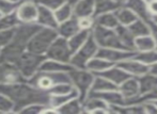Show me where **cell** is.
I'll return each mask as SVG.
<instances>
[{
  "label": "cell",
  "mask_w": 157,
  "mask_h": 114,
  "mask_svg": "<svg viewBox=\"0 0 157 114\" xmlns=\"http://www.w3.org/2000/svg\"><path fill=\"white\" fill-rule=\"evenodd\" d=\"M0 92L6 94L13 101L15 113H19L21 109L32 104L49 106V94L35 87L28 81L12 84H0Z\"/></svg>",
  "instance_id": "obj_1"
},
{
  "label": "cell",
  "mask_w": 157,
  "mask_h": 114,
  "mask_svg": "<svg viewBox=\"0 0 157 114\" xmlns=\"http://www.w3.org/2000/svg\"><path fill=\"white\" fill-rule=\"evenodd\" d=\"M57 36H58V34H57L56 29L41 27L29 39L26 49L30 52H33V53L44 56L50 44L55 41Z\"/></svg>",
  "instance_id": "obj_2"
},
{
  "label": "cell",
  "mask_w": 157,
  "mask_h": 114,
  "mask_svg": "<svg viewBox=\"0 0 157 114\" xmlns=\"http://www.w3.org/2000/svg\"><path fill=\"white\" fill-rule=\"evenodd\" d=\"M68 75L72 85L78 92V98L83 101L91 90L95 74L86 68H72Z\"/></svg>",
  "instance_id": "obj_3"
},
{
  "label": "cell",
  "mask_w": 157,
  "mask_h": 114,
  "mask_svg": "<svg viewBox=\"0 0 157 114\" xmlns=\"http://www.w3.org/2000/svg\"><path fill=\"white\" fill-rule=\"evenodd\" d=\"M28 82L34 85L35 87L45 91L48 93V90L55 84L63 82L71 83L68 72H56V73H45L37 71L31 78L28 79Z\"/></svg>",
  "instance_id": "obj_4"
},
{
  "label": "cell",
  "mask_w": 157,
  "mask_h": 114,
  "mask_svg": "<svg viewBox=\"0 0 157 114\" xmlns=\"http://www.w3.org/2000/svg\"><path fill=\"white\" fill-rule=\"evenodd\" d=\"M44 59H45L44 56L33 53V52H30L28 50H25L17 58V60L15 61V66L17 67V69L21 74V76L26 80H28L39 71L40 65L43 62Z\"/></svg>",
  "instance_id": "obj_5"
},
{
  "label": "cell",
  "mask_w": 157,
  "mask_h": 114,
  "mask_svg": "<svg viewBox=\"0 0 157 114\" xmlns=\"http://www.w3.org/2000/svg\"><path fill=\"white\" fill-rule=\"evenodd\" d=\"M98 48V45L94 41V39L92 38L91 34H90V36L83 43V45L73 53L72 58L70 60V64L74 68H86L87 63L93 57H95Z\"/></svg>",
  "instance_id": "obj_6"
},
{
  "label": "cell",
  "mask_w": 157,
  "mask_h": 114,
  "mask_svg": "<svg viewBox=\"0 0 157 114\" xmlns=\"http://www.w3.org/2000/svg\"><path fill=\"white\" fill-rule=\"evenodd\" d=\"M91 35L99 48L126 49L120 42L114 29H109V28H104L101 27V26L94 25L93 28L91 29Z\"/></svg>",
  "instance_id": "obj_7"
},
{
  "label": "cell",
  "mask_w": 157,
  "mask_h": 114,
  "mask_svg": "<svg viewBox=\"0 0 157 114\" xmlns=\"http://www.w3.org/2000/svg\"><path fill=\"white\" fill-rule=\"evenodd\" d=\"M73 56V52L71 51L70 46L67 44V39L57 36L55 41L50 44L47 51L45 52L44 57L50 60L59 61L62 63H70V60Z\"/></svg>",
  "instance_id": "obj_8"
},
{
  "label": "cell",
  "mask_w": 157,
  "mask_h": 114,
  "mask_svg": "<svg viewBox=\"0 0 157 114\" xmlns=\"http://www.w3.org/2000/svg\"><path fill=\"white\" fill-rule=\"evenodd\" d=\"M37 10L39 6L35 3L34 0H23L17 4L15 14L19 23L31 24L36 20Z\"/></svg>",
  "instance_id": "obj_9"
},
{
  "label": "cell",
  "mask_w": 157,
  "mask_h": 114,
  "mask_svg": "<svg viewBox=\"0 0 157 114\" xmlns=\"http://www.w3.org/2000/svg\"><path fill=\"white\" fill-rule=\"evenodd\" d=\"M136 50L118 49V48H98L95 56L105 59L113 64H117V63L124 61L126 59L132 58L136 54Z\"/></svg>",
  "instance_id": "obj_10"
},
{
  "label": "cell",
  "mask_w": 157,
  "mask_h": 114,
  "mask_svg": "<svg viewBox=\"0 0 157 114\" xmlns=\"http://www.w3.org/2000/svg\"><path fill=\"white\" fill-rule=\"evenodd\" d=\"M27 81L14 64L0 60V84H12V83Z\"/></svg>",
  "instance_id": "obj_11"
},
{
  "label": "cell",
  "mask_w": 157,
  "mask_h": 114,
  "mask_svg": "<svg viewBox=\"0 0 157 114\" xmlns=\"http://www.w3.org/2000/svg\"><path fill=\"white\" fill-rule=\"evenodd\" d=\"M118 90L125 99V104H135L139 97V82L137 77H129L118 86Z\"/></svg>",
  "instance_id": "obj_12"
},
{
  "label": "cell",
  "mask_w": 157,
  "mask_h": 114,
  "mask_svg": "<svg viewBox=\"0 0 157 114\" xmlns=\"http://www.w3.org/2000/svg\"><path fill=\"white\" fill-rule=\"evenodd\" d=\"M117 65L132 77H140L149 73V65L143 64L140 61L136 60L134 57L121 61V62L117 63Z\"/></svg>",
  "instance_id": "obj_13"
},
{
  "label": "cell",
  "mask_w": 157,
  "mask_h": 114,
  "mask_svg": "<svg viewBox=\"0 0 157 114\" xmlns=\"http://www.w3.org/2000/svg\"><path fill=\"white\" fill-rule=\"evenodd\" d=\"M83 112L87 113H109L110 107L106 104L101 98H97L95 96L88 95L87 98L82 101Z\"/></svg>",
  "instance_id": "obj_14"
},
{
  "label": "cell",
  "mask_w": 157,
  "mask_h": 114,
  "mask_svg": "<svg viewBox=\"0 0 157 114\" xmlns=\"http://www.w3.org/2000/svg\"><path fill=\"white\" fill-rule=\"evenodd\" d=\"M79 30H80V27H79L78 18L75 17L74 15L67 20H64L62 23L58 24V27L56 28L58 36H61V38L66 39L73 36L75 33H77Z\"/></svg>",
  "instance_id": "obj_15"
},
{
  "label": "cell",
  "mask_w": 157,
  "mask_h": 114,
  "mask_svg": "<svg viewBox=\"0 0 157 114\" xmlns=\"http://www.w3.org/2000/svg\"><path fill=\"white\" fill-rule=\"evenodd\" d=\"M95 75H99L104 78L108 79L109 81H111L112 83H114L116 85H120L122 82H124L126 79H128L129 77H132L130 75H128L125 71H123L121 67H119L117 64L110 66L109 68L105 69V71L101 72V73H97Z\"/></svg>",
  "instance_id": "obj_16"
},
{
  "label": "cell",
  "mask_w": 157,
  "mask_h": 114,
  "mask_svg": "<svg viewBox=\"0 0 157 114\" xmlns=\"http://www.w3.org/2000/svg\"><path fill=\"white\" fill-rule=\"evenodd\" d=\"M88 95L101 98V100H104L109 106L125 105V99L122 96V94L119 92V90H111V91H103V92H89Z\"/></svg>",
  "instance_id": "obj_17"
},
{
  "label": "cell",
  "mask_w": 157,
  "mask_h": 114,
  "mask_svg": "<svg viewBox=\"0 0 157 114\" xmlns=\"http://www.w3.org/2000/svg\"><path fill=\"white\" fill-rule=\"evenodd\" d=\"M35 23L43 28H52V29H56L58 27V21H57L56 17H55L54 11L46 9L44 6H39V10H37V16Z\"/></svg>",
  "instance_id": "obj_18"
},
{
  "label": "cell",
  "mask_w": 157,
  "mask_h": 114,
  "mask_svg": "<svg viewBox=\"0 0 157 114\" xmlns=\"http://www.w3.org/2000/svg\"><path fill=\"white\" fill-rule=\"evenodd\" d=\"M95 0H78L73 4V15L77 18L93 17Z\"/></svg>",
  "instance_id": "obj_19"
},
{
  "label": "cell",
  "mask_w": 157,
  "mask_h": 114,
  "mask_svg": "<svg viewBox=\"0 0 157 114\" xmlns=\"http://www.w3.org/2000/svg\"><path fill=\"white\" fill-rule=\"evenodd\" d=\"M123 6L129 9L139 18L143 19V20L147 21L151 19V15L147 10V3L144 0H124Z\"/></svg>",
  "instance_id": "obj_20"
},
{
  "label": "cell",
  "mask_w": 157,
  "mask_h": 114,
  "mask_svg": "<svg viewBox=\"0 0 157 114\" xmlns=\"http://www.w3.org/2000/svg\"><path fill=\"white\" fill-rule=\"evenodd\" d=\"M72 68H74V67L70 63H62L59 61L45 58L40 65L39 71L45 72V73H56V72H70Z\"/></svg>",
  "instance_id": "obj_21"
},
{
  "label": "cell",
  "mask_w": 157,
  "mask_h": 114,
  "mask_svg": "<svg viewBox=\"0 0 157 114\" xmlns=\"http://www.w3.org/2000/svg\"><path fill=\"white\" fill-rule=\"evenodd\" d=\"M124 0H95L94 16L106 12H114L119 8L123 6Z\"/></svg>",
  "instance_id": "obj_22"
},
{
  "label": "cell",
  "mask_w": 157,
  "mask_h": 114,
  "mask_svg": "<svg viewBox=\"0 0 157 114\" xmlns=\"http://www.w3.org/2000/svg\"><path fill=\"white\" fill-rule=\"evenodd\" d=\"M137 78H138V82H139V97L147 95V93H150L157 85V77L150 73L140 77H137ZM136 100H135V102H136Z\"/></svg>",
  "instance_id": "obj_23"
},
{
  "label": "cell",
  "mask_w": 157,
  "mask_h": 114,
  "mask_svg": "<svg viewBox=\"0 0 157 114\" xmlns=\"http://www.w3.org/2000/svg\"><path fill=\"white\" fill-rule=\"evenodd\" d=\"M56 113L61 114H78L83 113L82 101L78 97H74L56 109Z\"/></svg>",
  "instance_id": "obj_24"
},
{
  "label": "cell",
  "mask_w": 157,
  "mask_h": 114,
  "mask_svg": "<svg viewBox=\"0 0 157 114\" xmlns=\"http://www.w3.org/2000/svg\"><path fill=\"white\" fill-rule=\"evenodd\" d=\"M94 25L101 26L104 28H109V29H114L120 24H119L114 12H106L94 16Z\"/></svg>",
  "instance_id": "obj_25"
},
{
  "label": "cell",
  "mask_w": 157,
  "mask_h": 114,
  "mask_svg": "<svg viewBox=\"0 0 157 114\" xmlns=\"http://www.w3.org/2000/svg\"><path fill=\"white\" fill-rule=\"evenodd\" d=\"M114 31H116L120 42L122 43V45L124 46L126 49L135 50V47H134L135 38L132 35V33L129 32V30H128V28L126 27V26L118 25L114 28Z\"/></svg>",
  "instance_id": "obj_26"
},
{
  "label": "cell",
  "mask_w": 157,
  "mask_h": 114,
  "mask_svg": "<svg viewBox=\"0 0 157 114\" xmlns=\"http://www.w3.org/2000/svg\"><path fill=\"white\" fill-rule=\"evenodd\" d=\"M127 28L134 38H139V36L150 35L151 34L147 21L143 20L141 18H137L134 23H132L129 26H127Z\"/></svg>",
  "instance_id": "obj_27"
},
{
  "label": "cell",
  "mask_w": 157,
  "mask_h": 114,
  "mask_svg": "<svg viewBox=\"0 0 157 114\" xmlns=\"http://www.w3.org/2000/svg\"><path fill=\"white\" fill-rule=\"evenodd\" d=\"M90 34H91V30L80 29L77 33H75L73 36L67 39V44H68V46H70L71 51L74 53L77 49H79V48L83 45V43L88 39Z\"/></svg>",
  "instance_id": "obj_28"
},
{
  "label": "cell",
  "mask_w": 157,
  "mask_h": 114,
  "mask_svg": "<svg viewBox=\"0 0 157 114\" xmlns=\"http://www.w3.org/2000/svg\"><path fill=\"white\" fill-rule=\"evenodd\" d=\"M112 65H114L113 63L95 56L87 63L86 69L92 72L93 74H97V73H101V72L105 71V69L109 68V67L112 66Z\"/></svg>",
  "instance_id": "obj_29"
},
{
  "label": "cell",
  "mask_w": 157,
  "mask_h": 114,
  "mask_svg": "<svg viewBox=\"0 0 157 114\" xmlns=\"http://www.w3.org/2000/svg\"><path fill=\"white\" fill-rule=\"evenodd\" d=\"M111 90H118V85L112 83L108 79L99 75H95L93 83L90 92H103V91H111Z\"/></svg>",
  "instance_id": "obj_30"
},
{
  "label": "cell",
  "mask_w": 157,
  "mask_h": 114,
  "mask_svg": "<svg viewBox=\"0 0 157 114\" xmlns=\"http://www.w3.org/2000/svg\"><path fill=\"white\" fill-rule=\"evenodd\" d=\"M114 14L118 18L119 24L122 26H126V27L129 26L132 23H134L137 18H139L132 11H130L129 9L125 8V6H121L118 10H116Z\"/></svg>",
  "instance_id": "obj_31"
},
{
  "label": "cell",
  "mask_w": 157,
  "mask_h": 114,
  "mask_svg": "<svg viewBox=\"0 0 157 114\" xmlns=\"http://www.w3.org/2000/svg\"><path fill=\"white\" fill-rule=\"evenodd\" d=\"M134 47L136 51H147V50L155 49V43H154L153 38L150 35L139 36L135 38L134 41Z\"/></svg>",
  "instance_id": "obj_32"
},
{
  "label": "cell",
  "mask_w": 157,
  "mask_h": 114,
  "mask_svg": "<svg viewBox=\"0 0 157 114\" xmlns=\"http://www.w3.org/2000/svg\"><path fill=\"white\" fill-rule=\"evenodd\" d=\"M74 97H78V92L76 90H74L68 94H64V95H49V107H52L56 111L57 108H59Z\"/></svg>",
  "instance_id": "obj_33"
},
{
  "label": "cell",
  "mask_w": 157,
  "mask_h": 114,
  "mask_svg": "<svg viewBox=\"0 0 157 114\" xmlns=\"http://www.w3.org/2000/svg\"><path fill=\"white\" fill-rule=\"evenodd\" d=\"M54 14L58 24L62 23L64 20H67L68 18L73 16V4L65 1L62 6H60L57 10L54 11Z\"/></svg>",
  "instance_id": "obj_34"
},
{
  "label": "cell",
  "mask_w": 157,
  "mask_h": 114,
  "mask_svg": "<svg viewBox=\"0 0 157 114\" xmlns=\"http://www.w3.org/2000/svg\"><path fill=\"white\" fill-rule=\"evenodd\" d=\"M134 58L136 60L140 61L141 63L145 65H151L153 63L157 62V50L152 49L147 50V51H137L136 54L134 56Z\"/></svg>",
  "instance_id": "obj_35"
},
{
  "label": "cell",
  "mask_w": 157,
  "mask_h": 114,
  "mask_svg": "<svg viewBox=\"0 0 157 114\" xmlns=\"http://www.w3.org/2000/svg\"><path fill=\"white\" fill-rule=\"evenodd\" d=\"M19 23L17 19L15 12L11 13V14L2 15L0 17V30H6V29H13L16 27Z\"/></svg>",
  "instance_id": "obj_36"
},
{
  "label": "cell",
  "mask_w": 157,
  "mask_h": 114,
  "mask_svg": "<svg viewBox=\"0 0 157 114\" xmlns=\"http://www.w3.org/2000/svg\"><path fill=\"white\" fill-rule=\"evenodd\" d=\"M74 86L72 85V83L68 82H63V83H58L55 84L54 86H52L48 90V94L49 95H64V94H68L71 92L74 91Z\"/></svg>",
  "instance_id": "obj_37"
},
{
  "label": "cell",
  "mask_w": 157,
  "mask_h": 114,
  "mask_svg": "<svg viewBox=\"0 0 157 114\" xmlns=\"http://www.w3.org/2000/svg\"><path fill=\"white\" fill-rule=\"evenodd\" d=\"M0 113H15L13 101L1 92H0Z\"/></svg>",
  "instance_id": "obj_38"
},
{
  "label": "cell",
  "mask_w": 157,
  "mask_h": 114,
  "mask_svg": "<svg viewBox=\"0 0 157 114\" xmlns=\"http://www.w3.org/2000/svg\"><path fill=\"white\" fill-rule=\"evenodd\" d=\"M66 0H34V2L37 6H44L46 9H49L52 11H55L59 8L60 6L65 2Z\"/></svg>",
  "instance_id": "obj_39"
},
{
  "label": "cell",
  "mask_w": 157,
  "mask_h": 114,
  "mask_svg": "<svg viewBox=\"0 0 157 114\" xmlns=\"http://www.w3.org/2000/svg\"><path fill=\"white\" fill-rule=\"evenodd\" d=\"M17 4L18 3H15L10 0H0V13L2 15L11 14V13L15 12Z\"/></svg>",
  "instance_id": "obj_40"
},
{
  "label": "cell",
  "mask_w": 157,
  "mask_h": 114,
  "mask_svg": "<svg viewBox=\"0 0 157 114\" xmlns=\"http://www.w3.org/2000/svg\"><path fill=\"white\" fill-rule=\"evenodd\" d=\"M47 107L49 106H46V105H42V104H32L25 107L24 109H21L19 113H31V114L44 113V111H45V109Z\"/></svg>",
  "instance_id": "obj_41"
},
{
  "label": "cell",
  "mask_w": 157,
  "mask_h": 114,
  "mask_svg": "<svg viewBox=\"0 0 157 114\" xmlns=\"http://www.w3.org/2000/svg\"><path fill=\"white\" fill-rule=\"evenodd\" d=\"M14 33V28L13 29H6V30H0V48L4 47L11 42Z\"/></svg>",
  "instance_id": "obj_42"
},
{
  "label": "cell",
  "mask_w": 157,
  "mask_h": 114,
  "mask_svg": "<svg viewBox=\"0 0 157 114\" xmlns=\"http://www.w3.org/2000/svg\"><path fill=\"white\" fill-rule=\"evenodd\" d=\"M79 27L83 30H91L94 26V17H82L78 18Z\"/></svg>",
  "instance_id": "obj_43"
},
{
  "label": "cell",
  "mask_w": 157,
  "mask_h": 114,
  "mask_svg": "<svg viewBox=\"0 0 157 114\" xmlns=\"http://www.w3.org/2000/svg\"><path fill=\"white\" fill-rule=\"evenodd\" d=\"M143 107V110H144V113L147 114H157V107L155 106L152 100H147V101L141 102Z\"/></svg>",
  "instance_id": "obj_44"
},
{
  "label": "cell",
  "mask_w": 157,
  "mask_h": 114,
  "mask_svg": "<svg viewBox=\"0 0 157 114\" xmlns=\"http://www.w3.org/2000/svg\"><path fill=\"white\" fill-rule=\"evenodd\" d=\"M150 27V31H151V36L154 39V43H155V49L157 50V24H155L154 21H152L151 19L147 20Z\"/></svg>",
  "instance_id": "obj_45"
},
{
  "label": "cell",
  "mask_w": 157,
  "mask_h": 114,
  "mask_svg": "<svg viewBox=\"0 0 157 114\" xmlns=\"http://www.w3.org/2000/svg\"><path fill=\"white\" fill-rule=\"evenodd\" d=\"M147 10H149L150 15L152 16H156L157 15V0H151L147 2Z\"/></svg>",
  "instance_id": "obj_46"
},
{
  "label": "cell",
  "mask_w": 157,
  "mask_h": 114,
  "mask_svg": "<svg viewBox=\"0 0 157 114\" xmlns=\"http://www.w3.org/2000/svg\"><path fill=\"white\" fill-rule=\"evenodd\" d=\"M149 73L157 77V62L150 65L149 66Z\"/></svg>",
  "instance_id": "obj_47"
},
{
  "label": "cell",
  "mask_w": 157,
  "mask_h": 114,
  "mask_svg": "<svg viewBox=\"0 0 157 114\" xmlns=\"http://www.w3.org/2000/svg\"><path fill=\"white\" fill-rule=\"evenodd\" d=\"M151 20L154 21L155 24H157V15H156V16H152L151 17Z\"/></svg>",
  "instance_id": "obj_48"
},
{
  "label": "cell",
  "mask_w": 157,
  "mask_h": 114,
  "mask_svg": "<svg viewBox=\"0 0 157 114\" xmlns=\"http://www.w3.org/2000/svg\"><path fill=\"white\" fill-rule=\"evenodd\" d=\"M66 1H67V2H70L71 4H74L75 2H77V1H78V0H66Z\"/></svg>",
  "instance_id": "obj_49"
},
{
  "label": "cell",
  "mask_w": 157,
  "mask_h": 114,
  "mask_svg": "<svg viewBox=\"0 0 157 114\" xmlns=\"http://www.w3.org/2000/svg\"><path fill=\"white\" fill-rule=\"evenodd\" d=\"M10 1L15 2V3H19V2H21V1H23V0H10Z\"/></svg>",
  "instance_id": "obj_50"
},
{
  "label": "cell",
  "mask_w": 157,
  "mask_h": 114,
  "mask_svg": "<svg viewBox=\"0 0 157 114\" xmlns=\"http://www.w3.org/2000/svg\"><path fill=\"white\" fill-rule=\"evenodd\" d=\"M152 101H153L154 104H155V106L157 107V99H154V100H152Z\"/></svg>",
  "instance_id": "obj_51"
},
{
  "label": "cell",
  "mask_w": 157,
  "mask_h": 114,
  "mask_svg": "<svg viewBox=\"0 0 157 114\" xmlns=\"http://www.w3.org/2000/svg\"><path fill=\"white\" fill-rule=\"evenodd\" d=\"M144 1H145V2H147H147H150V1H151V0H144Z\"/></svg>",
  "instance_id": "obj_52"
},
{
  "label": "cell",
  "mask_w": 157,
  "mask_h": 114,
  "mask_svg": "<svg viewBox=\"0 0 157 114\" xmlns=\"http://www.w3.org/2000/svg\"><path fill=\"white\" fill-rule=\"evenodd\" d=\"M2 16V14H1V13H0V17H1Z\"/></svg>",
  "instance_id": "obj_53"
},
{
  "label": "cell",
  "mask_w": 157,
  "mask_h": 114,
  "mask_svg": "<svg viewBox=\"0 0 157 114\" xmlns=\"http://www.w3.org/2000/svg\"><path fill=\"white\" fill-rule=\"evenodd\" d=\"M0 49H1V48H0Z\"/></svg>",
  "instance_id": "obj_54"
}]
</instances>
